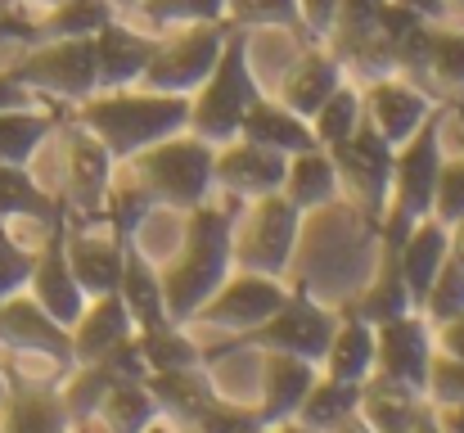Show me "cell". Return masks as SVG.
Masks as SVG:
<instances>
[{"label": "cell", "mask_w": 464, "mask_h": 433, "mask_svg": "<svg viewBox=\"0 0 464 433\" xmlns=\"http://www.w3.org/2000/svg\"><path fill=\"white\" fill-rule=\"evenodd\" d=\"M230 221L235 212L217 203H198L185 212V240L180 249L158 267L167 320H189L194 307L230 276Z\"/></svg>", "instance_id": "cell-1"}, {"label": "cell", "mask_w": 464, "mask_h": 433, "mask_svg": "<svg viewBox=\"0 0 464 433\" xmlns=\"http://www.w3.org/2000/svg\"><path fill=\"white\" fill-rule=\"evenodd\" d=\"M77 123L104 144L113 158H131L145 144L185 132L189 123V100L185 95H162L145 86H118V91H91L77 104Z\"/></svg>", "instance_id": "cell-2"}, {"label": "cell", "mask_w": 464, "mask_h": 433, "mask_svg": "<svg viewBox=\"0 0 464 433\" xmlns=\"http://www.w3.org/2000/svg\"><path fill=\"white\" fill-rule=\"evenodd\" d=\"M127 167L136 172L154 208L189 212L212 199V144L203 136H185V132L162 136V141L145 144L140 153H131Z\"/></svg>", "instance_id": "cell-3"}, {"label": "cell", "mask_w": 464, "mask_h": 433, "mask_svg": "<svg viewBox=\"0 0 464 433\" xmlns=\"http://www.w3.org/2000/svg\"><path fill=\"white\" fill-rule=\"evenodd\" d=\"M262 95V82L248 64V45L244 36H226L221 59L212 64V73L203 77V86L189 95V123L194 136H203L208 144H221L230 136H239V123L248 113V104Z\"/></svg>", "instance_id": "cell-4"}, {"label": "cell", "mask_w": 464, "mask_h": 433, "mask_svg": "<svg viewBox=\"0 0 464 433\" xmlns=\"http://www.w3.org/2000/svg\"><path fill=\"white\" fill-rule=\"evenodd\" d=\"M438 167H442V144L433 118L392 149V181H388V203H383V235L388 249L401 244V235L420 221L433 217V190H438Z\"/></svg>", "instance_id": "cell-5"}, {"label": "cell", "mask_w": 464, "mask_h": 433, "mask_svg": "<svg viewBox=\"0 0 464 433\" xmlns=\"http://www.w3.org/2000/svg\"><path fill=\"white\" fill-rule=\"evenodd\" d=\"M298 244V208L276 190L262 199H248V208L230 221V262L239 271L280 276Z\"/></svg>", "instance_id": "cell-6"}, {"label": "cell", "mask_w": 464, "mask_h": 433, "mask_svg": "<svg viewBox=\"0 0 464 433\" xmlns=\"http://www.w3.org/2000/svg\"><path fill=\"white\" fill-rule=\"evenodd\" d=\"M230 27L226 23H185V27H167L158 36V50L150 68L140 73L136 86L162 91V95H194L203 86V77L212 73V64L221 59Z\"/></svg>", "instance_id": "cell-7"}, {"label": "cell", "mask_w": 464, "mask_h": 433, "mask_svg": "<svg viewBox=\"0 0 464 433\" xmlns=\"http://www.w3.org/2000/svg\"><path fill=\"white\" fill-rule=\"evenodd\" d=\"M289 298V289L280 276H262V271H239L230 267V276L212 289L189 320V330H217V334H253L257 325L271 320V311Z\"/></svg>", "instance_id": "cell-8"}, {"label": "cell", "mask_w": 464, "mask_h": 433, "mask_svg": "<svg viewBox=\"0 0 464 433\" xmlns=\"http://www.w3.org/2000/svg\"><path fill=\"white\" fill-rule=\"evenodd\" d=\"M18 82H27L41 100H72L82 104L95 91V50L91 36H54V41H32V50L9 68Z\"/></svg>", "instance_id": "cell-9"}, {"label": "cell", "mask_w": 464, "mask_h": 433, "mask_svg": "<svg viewBox=\"0 0 464 433\" xmlns=\"http://www.w3.org/2000/svg\"><path fill=\"white\" fill-rule=\"evenodd\" d=\"M329 158L338 172V194H347L361 217H383L388 181H392V144L361 118V127L334 144Z\"/></svg>", "instance_id": "cell-10"}, {"label": "cell", "mask_w": 464, "mask_h": 433, "mask_svg": "<svg viewBox=\"0 0 464 433\" xmlns=\"http://www.w3.org/2000/svg\"><path fill=\"white\" fill-rule=\"evenodd\" d=\"M429 361H433V325L420 311H401L374 325V375L379 379L424 393Z\"/></svg>", "instance_id": "cell-11"}, {"label": "cell", "mask_w": 464, "mask_h": 433, "mask_svg": "<svg viewBox=\"0 0 464 433\" xmlns=\"http://www.w3.org/2000/svg\"><path fill=\"white\" fill-rule=\"evenodd\" d=\"M280 181H285V153L244 141V136L212 144V185L226 190L230 199L248 203V199L276 194Z\"/></svg>", "instance_id": "cell-12"}, {"label": "cell", "mask_w": 464, "mask_h": 433, "mask_svg": "<svg viewBox=\"0 0 464 433\" xmlns=\"http://www.w3.org/2000/svg\"><path fill=\"white\" fill-rule=\"evenodd\" d=\"M158 36L140 23H127L122 14H113L95 36H91V50H95V91H118V86H136L140 73L150 68L158 50Z\"/></svg>", "instance_id": "cell-13"}, {"label": "cell", "mask_w": 464, "mask_h": 433, "mask_svg": "<svg viewBox=\"0 0 464 433\" xmlns=\"http://www.w3.org/2000/svg\"><path fill=\"white\" fill-rule=\"evenodd\" d=\"M361 118L397 149V144H406L433 118V100H429L415 82L383 73V77H374V82L361 91Z\"/></svg>", "instance_id": "cell-14"}, {"label": "cell", "mask_w": 464, "mask_h": 433, "mask_svg": "<svg viewBox=\"0 0 464 433\" xmlns=\"http://www.w3.org/2000/svg\"><path fill=\"white\" fill-rule=\"evenodd\" d=\"M113 153L95 141L82 123H72L63 132L59 144V190L91 217V212H104V194H109V176H113Z\"/></svg>", "instance_id": "cell-15"}, {"label": "cell", "mask_w": 464, "mask_h": 433, "mask_svg": "<svg viewBox=\"0 0 464 433\" xmlns=\"http://www.w3.org/2000/svg\"><path fill=\"white\" fill-rule=\"evenodd\" d=\"M334 325H338V320H334L320 302H311V298H285V302L271 311V320L253 330V339H257L266 352H294V357L320 366Z\"/></svg>", "instance_id": "cell-16"}, {"label": "cell", "mask_w": 464, "mask_h": 433, "mask_svg": "<svg viewBox=\"0 0 464 433\" xmlns=\"http://www.w3.org/2000/svg\"><path fill=\"white\" fill-rule=\"evenodd\" d=\"M63 258H68V271L82 285V293L100 298V293H118L127 244L113 226L109 231H68L63 235Z\"/></svg>", "instance_id": "cell-17"}, {"label": "cell", "mask_w": 464, "mask_h": 433, "mask_svg": "<svg viewBox=\"0 0 464 433\" xmlns=\"http://www.w3.org/2000/svg\"><path fill=\"white\" fill-rule=\"evenodd\" d=\"M338 86H343V59H338L334 50H324V45H311V50H298L294 64L280 73L276 100H280L285 109L311 118Z\"/></svg>", "instance_id": "cell-18"}, {"label": "cell", "mask_w": 464, "mask_h": 433, "mask_svg": "<svg viewBox=\"0 0 464 433\" xmlns=\"http://www.w3.org/2000/svg\"><path fill=\"white\" fill-rule=\"evenodd\" d=\"M315 384V361H303L294 352H262V379H257V420H294L307 389Z\"/></svg>", "instance_id": "cell-19"}, {"label": "cell", "mask_w": 464, "mask_h": 433, "mask_svg": "<svg viewBox=\"0 0 464 433\" xmlns=\"http://www.w3.org/2000/svg\"><path fill=\"white\" fill-rule=\"evenodd\" d=\"M27 293L36 298V307L41 311H50L63 330H72V320L82 316V307H86V293L82 285L72 280V271H68V258H63V231L36 253V262H32V276H27Z\"/></svg>", "instance_id": "cell-20"}, {"label": "cell", "mask_w": 464, "mask_h": 433, "mask_svg": "<svg viewBox=\"0 0 464 433\" xmlns=\"http://www.w3.org/2000/svg\"><path fill=\"white\" fill-rule=\"evenodd\" d=\"M68 334H72V361H100L104 352L127 343L136 334V325L118 293H100V298H86V307Z\"/></svg>", "instance_id": "cell-21"}, {"label": "cell", "mask_w": 464, "mask_h": 433, "mask_svg": "<svg viewBox=\"0 0 464 433\" xmlns=\"http://www.w3.org/2000/svg\"><path fill=\"white\" fill-rule=\"evenodd\" d=\"M239 136L253 144H266V149H276V153H285V158L315 144L307 118L294 113V109H285V104L271 100V95H257V100L248 104V113H244V123H239Z\"/></svg>", "instance_id": "cell-22"}, {"label": "cell", "mask_w": 464, "mask_h": 433, "mask_svg": "<svg viewBox=\"0 0 464 433\" xmlns=\"http://www.w3.org/2000/svg\"><path fill=\"white\" fill-rule=\"evenodd\" d=\"M285 199L303 212V208H324L338 199V172H334V158L329 149L311 144L303 153H289L285 158V181H280Z\"/></svg>", "instance_id": "cell-23"}, {"label": "cell", "mask_w": 464, "mask_h": 433, "mask_svg": "<svg viewBox=\"0 0 464 433\" xmlns=\"http://www.w3.org/2000/svg\"><path fill=\"white\" fill-rule=\"evenodd\" d=\"M320 370L343 384H365L374 375V325L370 320H338L329 334V348L320 357Z\"/></svg>", "instance_id": "cell-24"}, {"label": "cell", "mask_w": 464, "mask_h": 433, "mask_svg": "<svg viewBox=\"0 0 464 433\" xmlns=\"http://www.w3.org/2000/svg\"><path fill=\"white\" fill-rule=\"evenodd\" d=\"M118 298H122V307H127L131 325H140V330L167 325V307H162V280H158V267H154V262H145L136 249H127V258H122Z\"/></svg>", "instance_id": "cell-25"}, {"label": "cell", "mask_w": 464, "mask_h": 433, "mask_svg": "<svg viewBox=\"0 0 464 433\" xmlns=\"http://www.w3.org/2000/svg\"><path fill=\"white\" fill-rule=\"evenodd\" d=\"M68 411L59 402V389H23L5 393L0 402V433H63Z\"/></svg>", "instance_id": "cell-26"}, {"label": "cell", "mask_w": 464, "mask_h": 433, "mask_svg": "<svg viewBox=\"0 0 464 433\" xmlns=\"http://www.w3.org/2000/svg\"><path fill=\"white\" fill-rule=\"evenodd\" d=\"M54 113L45 104H32V109H5L0 113V162H18L27 167L41 144L54 136Z\"/></svg>", "instance_id": "cell-27"}, {"label": "cell", "mask_w": 464, "mask_h": 433, "mask_svg": "<svg viewBox=\"0 0 464 433\" xmlns=\"http://www.w3.org/2000/svg\"><path fill=\"white\" fill-rule=\"evenodd\" d=\"M356 402H361V384H343V379H329V375L320 379L315 375V384L307 389V398H303L294 420H303L311 433H329L343 416L356 411Z\"/></svg>", "instance_id": "cell-28"}, {"label": "cell", "mask_w": 464, "mask_h": 433, "mask_svg": "<svg viewBox=\"0 0 464 433\" xmlns=\"http://www.w3.org/2000/svg\"><path fill=\"white\" fill-rule=\"evenodd\" d=\"M54 194L32 176V167L18 162H0V221L14 217H50Z\"/></svg>", "instance_id": "cell-29"}, {"label": "cell", "mask_w": 464, "mask_h": 433, "mask_svg": "<svg viewBox=\"0 0 464 433\" xmlns=\"http://www.w3.org/2000/svg\"><path fill=\"white\" fill-rule=\"evenodd\" d=\"M401 311H415V298H411V289H406L401 271H397V253L388 249L383 267L374 271L370 289L361 293V320L379 325V320H392V316H401Z\"/></svg>", "instance_id": "cell-30"}, {"label": "cell", "mask_w": 464, "mask_h": 433, "mask_svg": "<svg viewBox=\"0 0 464 433\" xmlns=\"http://www.w3.org/2000/svg\"><path fill=\"white\" fill-rule=\"evenodd\" d=\"M420 73H429L442 91L464 95V27H429Z\"/></svg>", "instance_id": "cell-31"}, {"label": "cell", "mask_w": 464, "mask_h": 433, "mask_svg": "<svg viewBox=\"0 0 464 433\" xmlns=\"http://www.w3.org/2000/svg\"><path fill=\"white\" fill-rule=\"evenodd\" d=\"M307 123H311V136H315L320 149H334L338 141H347V136L361 127V86H338Z\"/></svg>", "instance_id": "cell-32"}, {"label": "cell", "mask_w": 464, "mask_h": 433, "mask_svg": "<svg viewBox=\"0 0 464 433\" xmlns=\"http://www.w3.org/2000/svg\"><path fill=\"white\" fill-rule=\"evenodd\" d=\"M140 27L167 32V27H185V23H226V0H140L131 5Z\"/></svg>", "instance_id": "cell-33"}, {"label": "cell", "mask_w": 464, "mask_h": 433, "mask_svg": "<svg viewBox=\"0 0 464 433\" xmlns=\"http://www.w3.org/2000/svg\"><path fill=\"white\" fill-rule=\"evenodd\" d=\"M226 27H298V0H226Z\"/></svg>", "instance_id": "cell-34"}, {"label": "cell", "mask_w": 464, "mask_h": 433, "mask_svg": "<svg viewBox=\"0 0 464 433\" xmlns=\"http://www.w3.org/2000/svg\"><path fill=\"white\" fill-rule=\"evenodd\" d=\"M433 217L442 226H456L464 217V149L451 158H442L438 167V190H433Z\"/></svg>", "instance_id": "cell-35"}, {"label": "cell", "mask_w": 464, "mask_h": 433, "mask_svg": "<svg viewBox=\"0 0 464 433\" xmlns=\"http://www.w3.org/2000/svg\"><path fill=\"white\" fill-rule=\"evenodd\" d=\"M424 398H429V402H464V366L460 361H451V357L433 352Z\"/></svg>", "instance_id": "cell-36"}, {"label": "cell", "mask_w": 464, "mask_h": 433, "mask_svg": "<svg viewBox=\"0 0 464 433\" xmlns=\"http://www.w3.org/2000/svg\"><path fill=\"white\" fill-rule=\"evenodd\" d=\"M338 18V0H298V27H307L315 41H329Z\"/></svg>", "instance_id": "cell-37"}, {"label": "cell", "mask_w": 464, "mask_h": 433, "mask_svg": "<svg viewBox=\"0 0 464 433\" xmlns=\"http://www.w3.org/2000/svg\"><path fill=\"white\" fill-rule=\"evenodd\" d=\"M433 352H442V357L464 366V311L447 316L442 325H433Z\"/></svg>", "instance_id": "cell-38"}, {"label": "cell", "mask_w": 464, "mask_h": 433, "mask_svg": "<svg viewBox=\"0 0 464 433\" xmlns=\"http://www.w3.org/2000/svg\"><path fill=\"white\" fill-rule=\"evenodd\" d=\"M32 104H45L27 82H18L14 73H0V113L5 109H32Z\"/></svg>", "instance_id": "cell-39"}, {"label": "cell", "mask_w": 464, "mask_h": 433, "mask_svg": "<svg viewBox=\"0 0 464 433\" xmlns=\"http://www.w3.org/2000/svg\"><path fill=\"white\" fill-rule=\"evenodd\" d=\"M429 411L438 433H464V402H429Z\"/></svg>", "instance_id": "cell-40"}, {"label": "cell", "mask_w": 464, "mask_h": 433, "mask_svg": "<svg viewBox=\"0 0 464 433\" xmlns=\"http://www.w3.org/2000/svg\"><path fill=\"white\" fill-rule=\"evenodd\" d=\"M392 5H401V9H411V14L429 18V23L447 18V0H392Z\"/></svg>", "instance_id": "cell-41"}, {"label": "cell", "mask_w": 464, "mask_h": 433, "mask_svg": "<svg viewBox=\"0 0 464 433\" xmlns=\"http://www.w3.org/2000/svg\"><path fill=\"white\" fill-rule=\"evenodd\" d=\"M329 433H374V429L361 420V411H352V416H343V420H338V425H334Z\"/></svg>", "instance_id": "cell-42"}, {"label": "cell", "mask_w": 464, "mask_h": 433, "mask_svg": "<svg viewBox=\"0 0 464 433\" xmlns=\"http://www.w3.org/2000/svg\"><path fill=\"white\" fill-rule=\"evenodd\" d=\"M257 433H311L303 420H276V425H266V429H257Z\"/></svg>", "instance_id": "cell-43"}, {"label": "cell", "mask_w": 464, "mask_h": 433, "mask_svg": "<svg viewBox=\"0 0 464 433\" xmlns=\"http://www.w3.org/2000/svg\"><path fill=\"white\" fill-rule=\"evenodd\" d=\"M140 433H176V425H167V420H158V416H154V420H150Z\"/></svg>", "instance_id": "cell-44"}, {"label": "cell", "mask_w": 464, "mask_h": 433, "mask_svg": "<svg viewBox=\"0 0 464 433\" xmlns=\"http://www.w3.org/2000/svg\"><path fill=\"white\" fill-rule=\"evenodd\" d=\"M5 5H18V9H45V5H54V0H5Z\"/></svg>", "instance_id": "cell-45"}, {"label": "cell", "mask_w": 464, "mask_h": 433, "mask_svg": "<svg viewBox=\"0 0 464 433\" xmlns=\"http://www.w3.org/2000/svg\"><path fill=\"white\" fill-rule=\"evenodd\" d=\"M113 5H118V9H131V5H140V0H113Z\"/></svg>", "instance_id": "cell-46"}, {"label": "cell", "mask_w": 464, "mask_h": 433, "mask_svg": "<svg viewBox=\"0 0 464 433\" xmlns=\"http://www.w3.org/2000/svg\"><path fill=\"white\" fill-rule=\"evenodd\" d=\"M176 433H198V429H185V425H180V429H176Z\"/></svg>", "instance_id": "cell-47"}]
</instances>
